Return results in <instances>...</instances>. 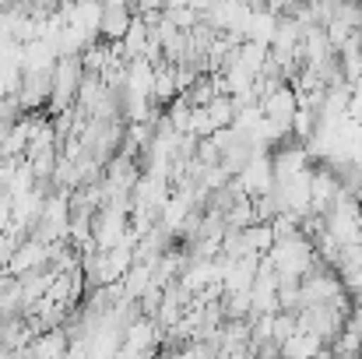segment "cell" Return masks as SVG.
<instances>
[{
	"mask_svg": "<svg viewBox=\"0 0 362 359\" xmlns=\"http://www.w3.org/2000/svg\"><path fill=\"white\" fill-rule=\"evenodd\" d=\"M60 4H71V0H60Z\"/></svg>",
	"mask_w": 362,
	"mask_h": 359,
	"instance_id": "cell-1",
	"label": "cell"
}]
</instances>
